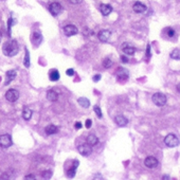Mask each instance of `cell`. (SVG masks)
Segmentation results:
<instances>
[{
  "instance_id": "cell-1",
  "label": "cell",
  "mask_w": 180,
  "mask_h": 180,
  "mask_svg": "<svg viewBox=\"0 0 180 180\" xmlns=\"http://www.w3.org/2000/svg\"><path fill=\"white\" fill-rule=\"evenodd\" d=\"M19 46L16 40H9L2 47V52L5 56H14L18 53Z\"/></svg>"
},
{
  "instance_id": "cell-2",
  "label": "cell",
  "mask_w": 180,
  "mask_h": 180,
  "mask_svg": "<svg viewBox=\"0 0 180 180\" xmlns=\"http://www.w3.org/2000/svg\"><path fill=\"white\" fill-rule=\"evenodd\" d=\"M164 143L166 145L167 147H176L179 145V139L176 137V134H168L166 137L164 138Z\"/></svg>"
},
{
  "instance_id": "cell-3",
  "label": "cell",
  "mask_w": 180,
  "mask_h": 180,
  "mask_svg": "<svg viewBox=\"0 0 180 180\" xmlns=\"http://www.w3.org/2000/svg\"><path fill=\"white\" fill-rule=\"evenodd\" d=\"M151 100H153V102H154V104L157 105V106H159V107L164 106V105L166 104V101H167L166 96H165L163 93H160V92L155 93V94L153 95Z\"/></svg>"
},
{
  "instance_id": "cell-4",
  "label": "cell",
  "mask_w": 180,
  "mask_h": 180,
  "mask_svg": "<svg viewBox=\"0 0 180 180\" xmlns=\"http://www.w3.org/2000/svg\"><path fill=\"white\" fill-rule=\"evenodd\" d=\"M13 144V141H12V137L10 134H1L0 136V147L2 148H7L12 146Z\"/></svg>"
},
{
  "instance_id": "cell-5",
  "label": "cell",
  "mask_w": 180,
  "mask_h": 180,
  "mask_svg": "<svg viewBox=\"0 0 180 180\" xmlns=\"http://www.w3.org/2000/svg\"><path fill=\"white\" fill-rule=\"evenodd\" d=\"M5 98L9 102H11V103H14V102H16L19 98V92L16 89H10L5 93Z\"/></svg>"
},
{
  "instance_id": "cell-6",
  "label": "cell",
  "mask_w": 180,
  "mask_h": 180,
  "mask_svg": "<svg viewBox=\"0 0 180 180\" xmlns=\"http://www.w3.org/2000/svg\"><path fill=\"white\" fill-rule=\"evenodd\" d=\"M77 151H79V153L82 155V156L87 157V156H89V155L92 153V147H91V145H89L88 143L82 144V145H79V146H77Z\"/></svg>"
},
{
  "instance_id": "cell-7",
  "label": "cell",
  "mask_w": 180,
  "mask_h": 180,
  "mask_svg": "<svg viewBox=\"0 0 180 180\" xmlns=\"http://www.w3.org/2000/svg\"><path fill=\"white\" fill-rule=\"evenodd\" d=\"M49 11L53 16H57L58 14L62 13V7L58 3V2H52V3L49 5Z\"/></svg>"
},
{
  "instance_id": "cell-8",
  "label": "cell",
  "mask_w": 180,
  "mask_h": 180,
  "mask_svg": "<svg viewBox=\"0 0 180 180\" xmlns=\"http://www.w3.org/2000/svg\"><path fill=\"white\" fill-rule=\"evenodd\" d=\"M77 28L73 24H67V26H64V33H65L66 36H73L77 34Z\"/></svg>"
},
{
  "instance_id": "cell-9",
  "label": "cell",
  "mask_w": 180,
  "mask_h": 180,
  "mask_svg": "<svg viewBox=\"0 0 180 180\" xmlns=\"http://www.w3.org/2000/svg\"><path fill=\"white\" fill-rule=\"evenodd\" d=\"M144 164H145V166L148 167V168H154V167H156L158 165L157 158L153 157V156H148V157L145 158Z\"/></svg>"
},
{
  "instance_id": "cell-10",
  "label": "cell",
  "mask_w": 180,
  "mask_h": 180,
  "mask_svg": "<svg viewBox=\"0 0 180 180\" xmlns=\"http://www.w3.org/2000/svg\"><path fill=\"white\" fill-rule=\"evenodd\" d=\"M110 35H111V32L109 30H102L100 31L98 34V38L100 41H103V43H106L109 38H110Z\"/></svg>"
},
{
  "instance_id": "cell-11",
  "label": "cell",
  "mask_w": 180,
  "mask_h": 180,
  "mask_svg": "<svg viewBox=\"0 0 180 180\" xmlns=\"http://www.w3.org/2000/svg\"><path fill=\"white\" fill-rule=\"evenodd\" d=\"M132 10L136 12V13H144L145 11H146V5L143 4L142 2L140 1H137V2H134V5H132Z\"/></svg>"
},
{
  "instance_id": "cell-12",
  "label": "cell",
  "mask_w": 180,
  "mask_h": 180,
  "mask_svg": "<svg viewBox=\"0 0 180 180\" xmlns=\"http://www.w3.org/2000/svg\"><path fill=\"white\" fill-rule=\"evenodd\" d=\"M115 124H117V125H119V126L123 127V126H126V125H127L128 120H127V118H125L124 115H118L115 118Z\"/></svg>"
},
{
  "instance_id": "cell-13",
  "label": "cell",
  "mask_w": 180,
  "mask_h": 180,
  "mask_svg": "<svg viewBox=\"0 0 180 180\" xmlns=\"http://www.w3.org/2000/svg\"><path fill=\"white\" fill-rule=\"evenodd\" d=\"M100 11L103 14V16H108L112 12V7L109 4H101L100 5Z\"/></svg>"
},
{
  "instance_id": "cell-14",
  "label": "cell",
  "mask_w": 180,
  "mask_h": 180,
  "mask_svg": "<svg viewBox=\"0 0 180 180\" xmlns=\"http://www.w3.org/2000/svg\"><path fill=\"white\" fill-rule=\"evenodd\" d=\"M16 71L15 70H9V71L5 73V77H7V81H5V85H9L12 81H13L15 77H16Z\"/></svg>"
},
{
  "instance_id": "cell-15",
  "label": "cell",
  "mask_w": 180,
  "mask_h": 180,
  "mask_svg": "<svg viewBox=\"0 0 180 180\" xmlns=\"http://www.w3.org/2000/svg\"><path fill=\"white\" fill-rule=\"evenodd\" d=\"M79 161L77 160H74L73 161V166L70 168V170L67 172V175H68L69 178H73V177L75 176V172H76V168L79 166Z\"/></svg>"
},
{
  "instance_id": "cell-16",
  "label": "cell",
  "mask_w": 180,
  "mask_h": 180,
  "mask_svg": "<svg viewBox=\"0 0 180 180\" xmlns=\"http://www.w3.org/2000/svg\"><path fill=\"white\" fill-rule=\"evenodd\" d=\"M33 43L35 45V46H39L40 43H41V40H43V36H41V34L38 32H34L33 33Z\"/></svg>"
},
{
  "instance_id": "cell-17",
  "label": "cell",
  "mask_w": 180,
  "mask_h": 180,
  "mask_svg": "<svg viewBox=\"0 0 180 180\" xmlns=\"http://www.w3.org/2000/svg\"><path fill=\"white\" fill-rule=\"evenodd\" d=\"M87 143H88L89 145H91V146H95V145L98 143V137L93 134H90L88 137H87Z\"/></svg>"
},
{
  "instance_id": "cell-18",
  "label": "cell",
  "mask_w": 180,
  "mask_h": 180,
  "mask_svg": "<svg viewBox=\"0 0 180 180\" xmlns=\"http://www.w3.org/2000/svg\"><path fill=\"white\" fill-rule=\"evenodd\" d=\"M32 115H33V111L32 109L29 107H24L22 110V118L26 120V121H29L30 119L32 118Z\"/></svg>"
},
{
  "instance_id": "cell-19",
  "label": "cell",
  "mask_w": 180,
  "mask_h": 180,
  "mask_svg": "<svg viewBox=\"0 0 180 180\" xmlns=\"http://www.w3.org/2000/svg\"><path fill=\"white\" fill-rule=\"evenodd\" d=\"M45 131H46L47 134L51 136V134H56V132L58 131V128H57V126H55V125L50 124V125H48V126H47L46 128H45Z\"/></svg>"
},
{
  "instance_id": "cell-20",
  "label": "cell",
  "mask_w": 180,
  "mask_h": 180,
  "mask_svg": "<svg viewBox=\"0 0 180 180\" xmlns=\"http://www.w3.org/2000/svg\"><path fill=\"white\" fill-rule=\"evenodd\" d=\"M47 98L51 102H56L57 98H58V94L54 90H48V92H47Z\"/></svg>"
},
{
  "instance_id": "cell-21",
  "label": "cell",
  "mask_w": 180,
  "mask_h": 180,
  "mask_svg": "<svg viewBox=\"0 0 180 180\" xmlns=\"http://www.w3.org/2000/svg\"><path fill=\"white\" fill-rule=\"evenodd\" d=\"M123 52H124L126 55H134V53H136V48L129 46V45H125V46L123 47Z\"/></svg>"
},
{
  "instance_id": "cell-22",
  "label": "cell",
  "mask_w": 180,
  "mask_h": 180,
  "mask_svg": "<svg viewBox=\"0 0 180 180\" xmlns=\"http://www.w3.org/2000/svg\"><path fill=\"white\" fill-rule=\"evenodd\" d=\"M49 79L52 82H56L59 79V72L57 70H51L49 73Z\"/></svg>"
},
{
  "instance_id": "cell-23",
  "label": "cell",
  "mask_w": 180,
  "mask_h": 180,
  "mask_svg": "<svg viewBox=\"0 0 180 180\" xmlns=\"http://www.w3.org/2000/svg\"><path fill=\"white\" fill-rule=\"evenodd\" d=\"M77 102H79V104L84 108H88L89 106H90V102H89L88 98H79V100H77Z\"/></svg>"
},
{
  "instance_id": "cell-24",
  "label": "cell",
  "mask_w": 180,
  "mask_h": 180,
  "mask_svg": "<svg viewBox=\"0 0 180 180\" xmlns=\"http://www.w3.org/2000/svg\"><path fill=\"white\" fill-rule=\"evenodd\" d=\"M170 58L176 59V60H179L180 59V50L179 49H174L172 52H170Z\"/></svg>"
},
{
  "instance_id": "cell-25",
  "label": "cell",
  "mask_w": 180,
  "mask_h": 180,
  "mask_svg": "<svg viewBox=\"0 0 180 180\" xmlns=\"http://www.w3.org/2000/svg\"><path fill=\"white\" fill-rule=\"evenodd\" d=\"M103 66H104L105 68L106 69H108V68H110L112 66V60L110 58H105L104 60H103Z\"/></svg>"
},
{
  "instance_id": "cell-26",
  "label": "cell",
  "mask_w": 180,
  "mask_h": 180,
  "mask_svg": "<svg viewBox=\"0 0 180 180\" xmlns=\"http://www.w3.org/2000/svg\"><path fill=\"white\" fill-rule=\"evenodd\" d=\"M24 66H26V68H29L30 67V54H29V51L26 49V57H24V62H23Z\"/></svg>"
},
{
  "instance_id": "cell-27",
  "label": "cell",
  "mask_w": 180,
  "mask_h": 180,
  "mask_svg": "<svg viewBox=\"0 0 180 180\" xmlns=\"http://www.w3.org/2000/svg\"><path fill=\"white\" fill-rule=\"evenodd\" d=\"M94 112L96 113V115H98V119H102V117H103V113H102V111H101V108L98 107V106H94Z\"/></svg>"
},
{
  "instance_id": "cell-28",
  "label": "cell",
  "mask_w": 180,
  "mask_h": 180,
  "mask_svg": "<svg viewBox=\"0 0 180 180\" xmlns=\"http://www.w3.org/2000/svg\"><path fill=\"white\" fill-rule=\"evenodd\" d=\"M174 35H175V31H174L173 29L167 30V36H168V37H173Z\"/></svg>"
},
{
  "instance_id": "cell-29",
  "label": "cell",
  "mask_w": 180,
  "mask_h": 180,
  "mask_svg": "<svg viewBox=\"0 0 180 180\" xmlns=\"http://www.w3.org/2000/svg\"><path fill=\"white\" fill-rule=\"evenodd\" d=\"M85 125H86V128H90V127H91V125H92V121H91V120H90V119H88V120H86Z\"/></svg>"
},
{
  "instance_id": "cell-30",
  "label": "cell",
  "mask_w": 180,
  "mask_h": 180,
  "mask_svg": "<svg viewBox=\"0 0 180 180\" xmlns=\"http://www.w3.org/2000/svg\"><path fill=\"white\" fill-rule=\"evenodd\" d=\"M43 176L45 179H49L50 177H51V172H45V173L43 174Z\"/></svg>"
},
{
  "instance_id": "cell-31",
  "label": "cell",
  "mask_w": 180,
  "mask_h": 180,
  "mask_svg": "<svg viewBox=\"0 0 180 180\" xmlns=\"http://www.w3.org/2000/svg\"><path fill=\"white\" fill-rule=\"evenodd\" d=\"M66 73H67V75L72 76L73 74H74V70H73V69H68V70L66 71Z\"/></svg>"
},
{
  "instance_id": "cell-32",
  "label": "cell",
  "mask_w": 180,
  "mask_h": 180,
  "mask_svg": "<svg viewBox=\"0 0 180 180\" xmlns=\"http://www.w3.org/2000/svg\"><path fill=\"white\" fill-rule=\"evenodd\" d=\"M92 79H93L94 82H98V81L101 79V74H96V75H94Z\"/></svg>"
},
{
  "instance_id": "cell-33",
  "label": "cell",
  "mask_w": 180,
  "mask_h": 180,
  "mask_svg": "<svg viewBox=\"0 0 180 180\" xmlns=\"http://www.w3.org/2000/svg\"><path fill=\"white\" fill-rule=\"evenodd\" d=\"M74 126H75V129H81L82 128V123L81 122H76Z\"/></svg>"
},
{
  "instance_id": "cell-34",
  "label": "cell",
  "mask_w": 180,
  "mask_h": 180,
  "mask_svg": "<svg viewBox=\"0 0 180 180\" xmlns=\"http://www.w3.org/2000/svg\"><path fill=\"white\" fill-rule=\"evenodd\" d=\"M24 179H26V180H29V179L34 180V179H35V176H34V175H28V176L24 177Z\"/></svg>"
},
{
  "instance_id": "cell-35",
  "label": "cell",
  "mask_w": 180,
  "mask_h": 180,
  "mask_svg": "<svg viewBox=\"0 0 180 180\" xmlns=\"http://www.w3.org/2000/svg\"><path fill=\"white\" fill-rule=\"evenodd\" d=\"M121 60H122V62H124V64L128 62V58H127V57H126V56H124V55L121 56Z\"/></svg>"
},
{
  "instance_id": "cell-36",
  "label": "cell",
  "mask_w": 180,
  "mask_h": 180,
  "mask_svg": "<svg viewBox=\"0 0 180 180\" xmlns=\"http://www.w3.org/2000/svg\"><path fill=\"white\" fill-rule=\"evenodd\" d=\"M177 90L180 92V84H178V86H177Z\"/></svg>"
},
{
  "instance_id": "cell-37",
  "label": "cell",
  "mask_w": 180,
  "mask_h": 180,
  "mask_svg": "<svg viewBox=\"0 0 180 180\" xmlns=\"http://www.w3.org/2000/svg\"><path fill=\"white\" fill-rule=\"evenodd\" d=\"M1 39H2V33L0 31V41H1Z\"/></svg>"
}]
</instances>
